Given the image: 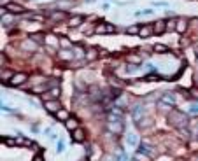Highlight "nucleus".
I'll use <instances>...</instances> for the list:
<instances>
[{
  "mask_svg": "<svg viewBox=\"0 0 198 161\" xmlns=\"http://www.w3.org/2000/svg\"><path fill=\"white\" fill-rule=\"evenodd\" d=\"M46 42H49V44H53V46H56V44H60V40H56L53 35H49L47 39H46Z\"/></svg>",
  "mask_w": 198,
  "mask_h": 161,
  "instance_id": "393cba45",
  "label": "nucleus"
},
{
  "mask_svg": "<svg viewBox=\"0 0 198 161\" xmlns=\"http://www.w3.org/2000/svg\"><path fill=\"white\" fill-rule=\"evenodd\" d=\"M137 158H139V161H151V159H149V156H147V154H144L142 151L137 152Z\"/></svg>",
  "mask_w": 198,
  "mask_h": 161,
  "instance_id": "4be33fe9",
  "label": "nucleus"
},
{
  "mask_svg": "<svg viewBox=\"0 0 198 161\" xmlns=\"http://www.w3.org/2000/svg\"><path fill=\"white\" fill-rule=\"evenodd\" d=\"M26 79H28V75H25V74H14L9 82L12 84V86H18V84H23Z\"/></svg>",
  "mask_w": 198,
  "mask_h": 161,
  "instance_id": "423d86ee",
  "label": "nucleus"
},
{
  "mask_svg": "<svg viewBox=\"0 0 198 161\" xmlns=\"http://www.w3.org/2000/svg\"><path fill=\"white\" fill-rule=\"evenodd\" d=\"M21 46H23L25 49H32V51L35 49V44H33V42H32V44H30V40H26V42H23Z\"/></svg>",
  "mask_w": 198,
  "mask_h": 161,
  "instance_id": "5701e85b",
  "label": "nucleus"
},
{
  "mask_svg": "<svg viewBox=\"0 0 198 161\" xmlns=\"http://www.w3.org/2000/svg\"><path fill=\"white\" fill-rule=\"evenodd\" d=\"M153 5H154V7H160V9H167L168 7V4L167 2H163V0H160V2H153Z\"/></svg>",
  "mask_w": 198,
  "mask_h": 161,
  "instance_id": "412c9836",
  "label": "nucleus"
},
{
  "mask_svg": "<svg viewBox=\"0 0 198 161\" xmlns=\"http://www.w3.org/2000/svg\"><path fill=\"white\" fill-rule=\"evenodd\" d=\"M84 138H86V133H84L83 128H75V130L72 131V142L81 144V142H84Z\"/></svg>",
  "mask_w": 198,
  "mask_h": 161,
  "instance_id": "20e7f679",
  "label": "nucleus"
},
{
  "mask_svg": "<svg viewBox=\"0 0 198 161\" xmlns=\"http://www.w3.org/2000/svg\"><path fill=\"white\" fill-rule=\"evenodd\" d=\"M95 33H100V35H102V33H107V25H104V23H102V25H96Z\"/></svg>",
  "mask_w": 198,
  "mask_h": 161,
  "instance_id": "f3484780",
  "label": "nucleus"
},
{
  "mask_svg": "<svg viewBox=\"0 0 198 161\" xmlns=\"http://www.w3.org/2000/svg\"><path fill=\"white\" fill-rule=\"evenodd\" d=\"M33 161H44V156H42V154H37V156L33 158Z\"/></svg>",
  "mask_w": 198,
  "mask_h": 161,
  "instance_id": "72a5a7b5",
  "label": "nucleus"
},
{
  "mask_svg": "<svg viewBox=\"0 0 198 161\" xmlns=\"http://www.w3.org/2000/svg\"><path fill=\"white\" fill-rule=\"evenodd\" d=\"M56 116H58V119H62V121H67V119H69V112L63 111V109H60V111L56 112Z\"/></svg>",
  "mask_w": 198,
  "mask_h": 161,
  "instance_id": "dca6fc26",
  "label": "nucleus"
},
{
  "mask_svg": "<svg viewBox=\"0 0 198 161\" xmlns=\"http://www.w3.org/2000/svg\"><path fill=\"white\" fill-rule=\"evenodd\" d=\"M98 58V51H96V47H90V49L86 51V60L88 61H95Z\"/></svg>",
  "mask_w": 198,
  "mask_h": 161,
  "instance_id": "6e6552de",
  "label": "nucleus"
},
{
  "mask_svg": "<svg viewBox=\"0 0 198 161\" xmlns=\"http://www.w3.org/2000/svg\"><path fill=\"white\" fill-rule=\"evenodd\" d=\"M126 144H128L130 147H137V144H139L137 135H133V133H128V135H126Z\"/></svg>",
  "mask_w": 198,
  "mask_h": 161,
  "instance_id": "9b49d317",
  "label": "nucleus"
},
{
  "mask_svg": "<svg viewBox=\"0 0 198 161\" xmlns=\"http://www.w3.org/2000/svg\"><path fill=\"white\" fill-rule=\"evenodd\" d=\"M81 23H83V18H81V16H74L72 20L69 21V25H70L72 28H75V26H79Z\"/></svg>",
  "mask_w": 198,
  "mask_h": 161,
  "instance_id": "2eb2a0df",
  "label": "nucleus"
},
{
  "mask_svg": "<svg viewBox=\"0 0 198 161\" xmlns=\"http://www.w3.org/2000/svg\"><path fill=\"white\" fill-rule=\"evenodd\" d=\"M154 51H156V53H168V47L163 46V44H156V46H154Z\"/></svg>",
  "mask_w": 198,
  "mask_h": 161,
  "instance_id": "a211bd4d",
  "label": "nucleus"
},
{
  "mask_svg": "<svg viewBox=\"0 0 198 161\" xmlns=\"http://www.w3.org/2000/svg\"><path fill=\"white\" fill-rule=\"evenodd\" d=\"M186 28H188V21L184 20V18L177 20V25H175V30H177V33H184V32H186Z\"/></svg>",
  "mask_w": 198,
  "mask_h": 161,
  "instance_id": "0eeeda50",
  "label": "nucleus"
},
{
  "mask_svg": "<svg viewBox=\"0 0 198 161\" xmlns=\"http://www.w3.org/2000/svg\"><path fill=\"white\" fill-rule=\"evenodd\" d=\"M30 39H33L35 42H42V37H41V35H30Z\"/></svg>",
  "mask_w": 198,
  "mask_h": 161,
  "instance_id": "2f4dec72",
  "label": "nucleus"
},
{
  "mask_svg": "<svg viewBox=\"0 0 198 161\" xmlns=\"http://www.w3.org/2000/svg\"><path fill=\"white\" fill-rule=\"evenodd\" d=\"M153 33H154V26H142L140 32H139L140 37H149V35H153Z\"/></svg>",
  "mask_w": 198,
  "mask_h": 161,
  "instance_id": "1a4fd4ad",
  "label": "nucleus"
},
{
  "mask_svg": "<svg viewBox=\"0 0 198 161\" xmlns=\"http://www.w3.org/2000/svg\"><path fill=\"white\" fill-rule=\"evenodd\" d=\"M7 11H9V12H25V7L16 5V4H9V5H7Z\"/></svg>",
  "mask_w": 198,
  "mask_h": 161,
  "instance_id": "4468645a",
  "label": "nucleus"
},
{
  "mask_svg": "<svg viewBox=\"0 0 198 161\" xmlns=\"http://www.w3.org/2000/svg\"><path fill=\"white\" fill-rule=\"evenodd\" d=\"M161 102H163V103H168V105H174V103H175V96H174L172 93H165V95H161Z\"/></svg>",
  "mask_w": 198,
  "mask_h": 161,
  "instance_id": "9d476101",
  "label": "nucleus"
},
{
  "mask_svg": "<svg viewBox=\"0 0 198 161\" xmlns=\"http://www.w3.org/2000/svg\"><path fill=\"white\" fill-rule=\"evenodd\" d=\"M114 30H116V28L112 26V25H107V33H112Z\"/></svg>",
  "mask_w": 198,
  "mask_h": 161,
  "instance_id": "f704fd0d",
  "label": "nucleus"
},
{
  "mask_svg": "<svg viewBox=\"0 0 198 161\" xmlns=\"http://www.w3.org/2000/svg\"><path fill=\"white\" fill-rule=\"evenodd\" d=\"M44 109L47 112H51V114H56V112L62 109V103L58 100H47L46 103H44Z\"/></svg>",
  "mask_w": 198,
  "mask_h": 161,
  "instance_id": "f03ea898",
  "label": "nucleus"
},
{
  "mask_svg": "<svg viewBox=\"0 0 198 161\" xmlns=\"http://www.w3.org/2000/svg\"><path fill=\"white\" fill-rule=\"evenodd\" d=\"M58 95H60V88H53L51 93H49V96H53V98H56Z\"/></svg>",
  "mask_w": 198,
  "mask_h": 161,
  "instance_id": "bb28decb",
  "label": "nucleus"
},
{
  "mask_svg": "<svg viewBox=\"0 0 198 161\" xmlns=\"http://www.w3.org/2000/svg\"><path fill=\"white\" fill-rule=\"evenodd\" d=\"M77 119H67L65 121V126H67V130H70V131H74L75 128H77Z\"/></svg>",
  "mask_w": 198,
  "mask_h": 161,
  "instance_id": "ddd939ff",
  "label": "nucleus"
},
{
  "mask_svg": "<svg viewBox=\"0 0 198 161\" xmlns=\"http://www.w3.org/2000/svg\"><path fill=\"white\" fill-rule=\"evenodd\" d=\"M193 96H198V91L196 90H193Z\"/></svg>",
  "mask_w": 198,
  "mask_h": 161,
  "instance_id": "4c0bfd02",
  "label": "nucleus"
},
{
  "mask_svg": "<svg viewBox=\"0 0 198 161\" xmlns=\"http://www.w3.org/2000/svg\"><path fill=\"white\" fill-rule=\"evenodd\" d=\"M12 75H14V74H12L11 70L2 72V80H11V79H12Z\"/></svg>",
  "mask_w": 198,
  "mask_h": 161,
  "instance_id": "aec40b11",
  "label": "nucleus"
},
{
  "mask_svg": "<svg viewBox=\"0 0 198 161\" xmlns=\"http://www.w3.org/2000/svg\"><path fill=\"white\" fill-rule=\"evenodd\" d=\"M0 4H2V5H9L11 0H0Z\"/></svg>",
  "mask_w": 198,
  "mask_h": 161,
  "instance_id": "c9c22d12",
  "label": "nucleus"
},
{
  "mask_svg": "<svg viewBox=\"0 0 198 161\" xmlns=\"http://www.w3.org/2000/svg\"><path fill=\"white\" fill-rule=\"evenodd\" d=\"M107 130L112 133H121L123 131V123L121 121H109L107 123Z\"/></svg>",
  "mask_w": 198,
  "mask_h": 161,
  "instance_id": "7ed1b4c3",
  "label": "nucleus"
},
{
  "mask_svg": "<svg viewBox=\"0 0 198 161\" xmlns=\"http://www.w3.org/2000/svg\"><path fill=\"white\" fill-rule=\"evenodd\" d=\"M137 14H144V16H149V14H153V9H144V11H140V12H137Z\"/></svg>",
  "mask_w": 198,
  "mask_h": 161,
  "instance_id": "c85d7f7f",
  "label": "nucleus"
},
{
  "mask_svg": "<svg viewBox=\"0 0 198 161\" xmlns=\"http://www.w3.org/2000/svg\"><path fill=\"white\" fill-rule=\"evenodd\" d=\"M175 25H177V23H174V21H167V28H172V30H174Z\"/></svg>",
  "mask_w": 198,
  "mask_h": 161,
  "instance_id": "473e14b6",
  "label": "nucleus"
},
{
  "mask_svg": "<svg viewBox=\"0 0 198 161\" xmlns=\"http://www.w3.org/2000/svg\"><path fill=\"white\" fill-rule=\"evenodd\" d=\"M44 90H46V86H37L35 90H32L33 93H44Z\"/></svg>",
  "mask_w": 198,
  "mask_h": 161,
  "instance_id": "c756f323",
  "label": "nucleus"
},
{
  "mask_svg": "<svg viewBox=\"0 0 198 161\" xmlns=\"http://www.w3.org/2000/svg\"><path fill=\"white\" fill-rule=\"evenodd\" d=\"M63 18V12H53L51 14V20H54V21H60Z\"/></svg>",
  "mask_w": 198,
  "mask_h": 161,
  "instance_id": "b1692460",
  "label": "nucleus"
},
{
  "mask_svg": "<svg viewBox=\"0 0 198 161\" xmlns=\"http://www.w3.org/2000/svg\"><path fill=\"white\" fill-rule=\"evenodd\" d=\"M191 112H198V105H193V107H191Z\"/></svg>",
  "mask_w": 198,
  "mask_h": 161,
  "instance_id": "e433bc0d",
  "label": "nucleus"
},
{
  "mask_svg": "<svg viewBox=\"0 0 198 161\" xmlns=\"http://www.w3.org/2000/svg\"><path fill=\"white\" fill-rule=\"evenodd\" d=\"M58 56L63 58V60H72V58H74V51H69V49L60 51V53H58Z\"/></svg>",
  "mask_w": 198,
  "mask_h": 161,
  "instance_id": "f8f14e48",
  "label": "nucleus"
},
{
  "mask_svg": "<svg viewBox=\"0 0 198 161\" xmlns=\"http://www.w3.org/2000/svg\"><path fill=\"white\" fill-rule=\"evenodd\" d=\"M132 161H135V159H132Z\"/></svg>",
  "mask_w": 198,
  "mask_h": 161,
  "instance_id": "ea45409f",
  "label": "nucleus"
},
{
  "mask_svg": "<svg viewBox=\"0 0 198 161\" xmlns=\"http://www.w3.org/2000/svg\"><path fill=\"white\" fill-rule=\"evenodd\" d=\"M170 123H172L175 128H182V126L188 123V117H186L182 112L175 111V112H172V114H170Z\"/></svg>",
  "mask_w": 198,
  "mask_h": 161,
  "instance_id": "f257e3e1",
  "label": "nucleus"
},
{
  "mask_svg": "<svg viewBox=\"0 0 198 161\" xmlns=\"http://www.w3.org/2000/svg\"><path fill=\"white\" fill-rule=\"evenodd\" d=\"M165 32H167V21L165 20H158L156 23H154V33L163 35Z\"/></svg>",
  "mask_w": 198,
  "mask_h": 161,
  "instance_id": "39448f33",
  "label": "nucleus"
},
{
  "mask_svg": "<svg viewBox=\"0 0 198 161\" xmlns=\"http://www.w3.org/2000/svg\"><path fill=\"white\" fill-rule=\"evenodd\" d=\"M60 46H62L63 49H70V40L63 37V39H60Z\"/></svg>",
  "mask_w": 198,
  "mask_h": 161,
  "instance_id": "6ab92c4d",
  "label": "nucleus"
},
{
  "mask_svg": "<svg viewBox=\"0 0 198 161\" xmlns=\"http://www.w3.org/2000/svg\"><path fill=\"white\" fill-rule=\"evenodd\" d=\"M65 151V145H63V142H58V145H56V152H63Z\"/></svg>",
  "mask_w": 198,
  "mask_h": 161,
  "instance_id": "cd10ccee",
  "label": "nucleus"
},
{
  "mask_svg": "<svg viewBox=\"0 0 198 161\" xmlns=\"http://www.w3.org/2000/svg\"><path fill=\"white\" fill-rule=\"evenodd\" d=\"M177 161H182V159H177Z\"/></svg>",
  "mask_w": 198,
  "mask_h": 161,
  "instance_id": "58836bf2",
  "label": "nucleus"
},
{
  "mask_svg": "<svg viewBox=\"0 0 198 161\" xmlns=\"http://www.w3.org/2000/svg\"><path fill=\"white\" fill-rule=\"evenodd\" d=\"M128 33H132V35H135L137 32H140V28H139V26H128Z\"/></svg>",
  "mask_w": 198,
  "mask_h": 161,
  "instance_id": "a878e982",
  "label": "nucleus"
},
{
  "mask_svg": "<svg viewBox=\"0 0 198 161\" xmlns=\"http://www.w3.org/2000/svg\"><path fill=\"white\" fill-rule=\"evenodd\" d=\"M147 80H160V75H156V74H151V75L147 77Z\"/></svg>",
  "mask_w": 198,
  "mask_h": 161,
  "instance_id": "7c9ffc66",
  "label": "nucleus"
}]
</instances>
